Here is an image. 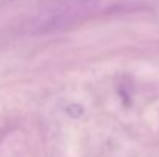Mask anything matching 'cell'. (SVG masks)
Returning <instances> with one entry per match:
<instances>
[]
</instances>
